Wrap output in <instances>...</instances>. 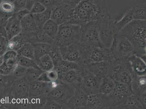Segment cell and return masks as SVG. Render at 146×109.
I'll use <instances>...</instances> for the list:
<instances>
[{"mask_svg": "<svg viewBox=\"0 0 146 109\" xmlns=\"http://www.w3.org/2000/svg\"><path fill=\"white\" fill-rule=\"evenodd\" d=\"M6 1H11V2H14L15 0H6Z\"/></svg>", "mask_w": 146, "mask_h": 109, "instance_id": "obj_52", "label": "cell"}, {"mask_svg": "<svg viewBox=\"0 0 146 109\" xmlns=\"http://www.w3.org/2000/svg\"><path fill=\"white\" fill-rule=\"evenodd\" d=\"M75 89V87L72 85L61 82L58 83L50 92L47 98L63 106L68 103L74 95Z\"/></svg>", "mask_w": 146, "mask_h": 109, "instance_id": "obj_9", "label": "cell"}, {"mask_svg": "<svg viewBox=\"0 0 146 109\" xmlns=\"http://www.w3.org/2000/svg\"><path fill=\"white\" fill-rule=\"evenodd\" d=\"M14 68L10 67L4 62L0 66V74L3 75H12L14 70Z\"/></svg>", "mask_w": 146, "mask_h": 109, "instance_id": "obj_44", "label": "cell"}, {"mask_svg": "<svg viewBox=\"0 0 146 109\" xmlns=\"http://www.w3.org/2000/svg\"><path fill=\"white\" fill-rule=\"evenodd\" d=\"M27 68L18 64L13 71V75L15 79L24 77L26 75Z\"/></svg>", "mask_w": 146, "mask_h": 109, "instance_id": "obj_41", "label": "cell"}, {"mask_svg": "<svg viewBox=\"0 0 146 109\" xmlns=\"http://www.w3.org/2000/svg\"><path fill=\"white\" fill-rule=\"evenodd\" d=\"M100 22L91 21L82 26V31L80 43L88 47H104L100 37Z\"/></svg>", "mask_w": 146, "mask_h": 109, "instance_id": "obj_5", "label": "cell"}, {"mask_svg": "<svg viewBox=\"0 0 146 109\" xmlns=\"http://www.w3.org/2000/svg\"><path fill=\"white\" fill-rule=\"evenodd\" d=\"M116 59H127L135 54L133 46L127 39L116 33L110 47Z\"/></svg>", "mask_w": 146, "mask_h": 109, "instance_id": "obj_6", "label": "cell"}, {"mask_svg": "<svg viewBox=\"0 0 146 109\" xmlns=\"http://www.w3.org/2000/svg\"><path fill=\"white\" fill-rule=\"evenodd\" d=\"M62 82L59 80L56 82H45L38 80L30 84L29 97L47 96L50 92L58 83Z\"/></svg>", "mask_w": 146, "mask_h": 109, "instance_id": "obj_16", "label": "cell"}, {"mask_svg": "<svg viewBox=\"0 0 146 109\" xmlns=\"http://www.w3.org/2000/svg\"><path fill=\"white\" fill-rule=\"evenodd\" d=\"M81 45L84 65L103 61L112 62L116 60L110 48L88 47L81 43Z\"/></svg>", "mask_w": 146, "mask_h": 109, "instance_id": "obj_4", "label": "cell"}, {"mask_svg": "<svg viewBox=\"0 0 146 109\" xmlns=\"http://www.w3.org/2000/svg\"><path fill=\"white\" fill-rule=\"evenodd\" d=\"M58 73L55 68L44 72L37 79V80L45 82H56L59 80Z\"/></svg>", "mask_w": 146, "mask_h": 109, "instance_id": "obj_37", "label": "cell"}, {"mask_svg": "<svg viewBox=\"0 0 146 109\" xmlns=\"http://www.w3.org/2000/svg\"><path fill=\"white\" fill-rule=\"evenodd\" d=\"M48 54L52 60L54 67H56L58 63L63 60L59 47L54 42L51 45V49Z\"/></svg>", "mask_w": 146, "mask_h": 109, "instance_id": "obj_36", "label": "cell"}, {"mask_svg": "<svg viewBox=\"0 0 146 109\" xmlns=\"http://www.w3.org/2000/svg\"><path fill=\"white\" fill-rule=\"evenodd\" d=\"M8 41L7 39L5 37H0V56H3L7 51Z\"/></svg>", "mask_w": 146, "mask_h": 109, "instance_id": "obj_45", "label": "cell"}, {"mask_svg": "<svg viewBox=\"0 0 146 109\" xmlns=\"http://www.w3.org/2000/svg\"><path fill=\"white\" fill-rule=\"evenodd\" d=\"M82 26L64 23L59 25L54 43L59 47L73 43H79L81 39Z\"/></svg>", "mask_w": 146, "mask_h": 109, "instance_id": "obj_3", "label": "cell"}, {"mask_svg": "<svg viewBox=\"0 0 146 109\" xmlns=\"http://www.w3.org/2000/svg\"><path fill=\"white\" fill-rule=\"evenodd\" d=\"M110 16L105 0H82L74 5L66 23L83 26L91 21H99Z\"/></svg>", "mask_w": 146, "mask_h": 109, "instance_id": "obj_1", "label": "cell"}, {"mask_svg": "<svg viewBox=\"0 0 146 109\" xmlns=\"http://www.w3.org/2000/svg\"><path fill=\"white\" fill-rule=\"evenodd\" d=\"M74 6L68 3L55 7L52 10L51 19L59 26L67 23L72 14Z\"/></svg>", "mask_w": 146, "mask_h": 109, "instance_id": "obj_14", "label": "cell"}, {"mask_svg": "<svg viewBox=\"0 0 146 109\" xmlns=\"http://www.w3.org/2000/svg\"><path fill=\"white\" fill-rule=\"evenodd\" d=\"M85 65L81 66L79 68L70 70L65 74L62 82L76 87L81 85Z\"/></svg>", "mask_w": 146, "mask_h": 109, "instance_id": "obj_20", "label": "cell"}, {"mask_svg": "<svg viewBox=\"0 0 146 109\" xmlns=\"http://www.w3.org/2000/svg\"><path fill=\"white\" fill-rule=\"evenodd\" d=\"M17 52L18 54L22 56L35 59L34 46L32 44L30 43L26 42L25 43Z\"/></svg>", "mask_w": 146, "mask_h": 109, "instance_id": "obj_35", "label": "cell"}, {"mask_svg": "<svg viewBox=\"0 0 146 109\" xmlns=\"http://www.w3.org/2000/svg\"><path fill=\"white\" fill-rule=\"evenodd\" d=\"M63 105L59 104L54 100L47 99L46 103L43 107L44 109H63Z\"/></svg>", "mask_w": 146, "mask_h": 109, "instance_id": "obj_43", "label": "cell"}, {"mask_svg": "<svg viewBox=\"0 0 146 109\" xmlns=\"http://www.w3.org/2000/svg\"><path fill=\"white\" fill-rule=\"evenodd\" d=\"M117 33L131 43L135 54L146 62V20L132 21Z\"/></svg>", "mask_w": 146, "mask_h": 109, "instance_id": "obj_2", "label": "cell"}, {"mask_svg": "<svg viewBox=\"0 0 146 109\" xmlns=\"http://www.w3.org/2000/svg\"><path fill=\"white\" fill-rule=\"evenodd\" d=\"M22 33H30L40 30L35 20L33 15H28L21 21Z\"/></svg>", "mask_w": 146, "mask_h": 109, "instance_id": "obj_25", "label": "cell"}, {"mask_svg": "<svg viewBox=\"0 0 146 109\" xmlns=\"http://www.w3.org/2000/svg\"><path fill=\"white\" fill-rule=\"evenodd\" d=\"M110 109L109 100L107 95L100 93L89 95L85 109Z\"/></svg>", "mask_w": 146, "mask_h": 109, "instance_id": "obj_19", "label": "cell"}, {"mask_svg": "<svg viewBox=\"0 0 146 109\" xmlns=\"http://www.w3.org/2000/svg\"><path fill=\"white\" fill-rule=\"evenodd\" d=\"M33 45L34 49L35 60L48 54L51 46V45L46 43H36Z\"/></svg>", "mask_w": 146, "mask_h": 109, "instance_id": "obj_31", "label": "cell"}, {"mask_svg": "<svg viewBox=\"0 0 146 109\" xmlns=\"http://www.w3.org/2000/svg\"><path fill=\"white\" fill-rule=\"evenodd\" d=\"M82 0H69V3L73 5H75Z\"/></svg>", "mask_w": 146, "mask_h": 109, "instance_id": "obj_50", "label": "cell"}, {"mask_svg": "<svg viewBox=\"0 0 146 109\" xmlns=\"http://www.w3.org/2000/svg\"><path fill=\"white\" fill-rule=\"evenodd\" d=\"M22 33L26 42L32 44L36 43H46L51 45L54 42V40L45 34L42 30L30 33Z\"/></svg>", "mask_w": 146, "mask_h": 109, "instance_id": "obj_21", "label": "cell"}, {"mask_svg": "<svg viewBox=\"0 0 146 109\" xmlns=\"http://www.w3.org/2000/svg\"><path fill=\"white\" fill-rule=\"evenodd\" d=\"M0 10L5 14L12 15L15 12L14 3L6 0H2L0 3Z\"/></svg>", "mask_w": 146, "mask_h": 109, "instance_id": "obj_40", "label": "cell"}, {"mask_svg": "<svg viewBox=\"0 0 146 109\" xmlns=\"http://www.w3.org/2000/svg\"><path fill=\"white\" fill-rule=\"evenodd\" d=\"M44 71L40 69L30 68H28L26 75L24 76L29 83H30L34 81L37 80L39 77Z\"/></svg>", "mask_w": 146, "mask_h": 109, "instance_id": "obj_39", "label": "cell"}, {"mask_svg": "<svg viewBox=\"0 0 146 109\" xmlns=\"http://www.w3.org/2000/svg\"><path fill=\"white\" fill-rule=\"evenodd\" d=\"M27 0H15L14 3L15 7V12L26 8Z\"/></svg>", "mask_w": 146, "mask_h": 109, "instance_id": "obj_46", "label": "cell"}, {"mask_svg": "<svg viewBox=\"0 0 146 109\" xmlns=\"http://www.w3.org/2000/svg\"><path fill=\"white\" fill-rule=\"evenodd\" d=\"M115 22L111 16L100 22V37L104 47L107 48L111 47L114 35L117 33Z\"/></svg>", "mask_w": 146, "mask_h": 109, "instance_id": "obj_11", "label": "cell"}, {"mask_svg": "<svg viewBox=\"0 0 146 109\" xmlns=\"http://www.w3.org/2000/svg\"><path fill=\"white\" fill-rule=\"evenodd\" d=\"M4 62V60L3 56H0V66H1L3 63Z\"/></svg>", "mask_w": 146, "mask_h": 109, "instance_id": "obj_51", "label": "cell"}, {"mask_svg": "<svg viewBox=\"0 0 146 109\" xmlns=\"http://www.w3.org/2000/svg\"><path fill=\"white\" fill-rule=\"evenodd\" d=\"M26 42L23 34L21 33L8 41L7 50H14L17 51L22 45Z\"/></svg>", "mask_w": 146, "mask_h": 109, "instance_id": "obj_30", "label": "cell"}, {"mask_svg": "<svg viewBox=\"0 0 146 109\" xmlns=\"http://www.w3.org/2000/svg\"><path fill=\"white\" fill-rule=\"evenodd\" d=\"M47 100V96L28 97L27 109H43Z\"/></svg>", "mask_w": 146, "mask_h": 109, "instance_id": "obj_29", "label": "cell"}, {"mask_svg": "<svg viewBox=\"0 0 146 109\" xmlns=\"http://www.w3.org/2000/svg\"><path fill=\"white\" fill-rule=\"evenodd\" d=\"M146 108L137 97L133 94L127 98L123 109H145Z\"/></svg>", "mask_w": 146, "mask_h": 109, "instance_id": "obj_34", "label": "cell"}, {"mask_svg": "<svg viewBox=\"0 0 146 109\" xmlns=\"http://www.w3.org/2000/svg\"><path fill=\"white\" fill-rule=\"evenodd\" d=\"M134 75L137 76L146 75V62L140 57L134 54L128 59Z\"/></svg>", "mask_w": 146, "mask_h": 109, "instance_id": "obj_23", "label": "cell"}, {"mask_svg": "<svg viewBox=\"0 0 146 109\" xmlns=\"http://www.w3.org/2000/svg\"><path fill=\"white\" fill-rule=\"evenodd\" d=\"M80 67L77 64L62 60L54 68L58 73V79L62 81L65 74L68 71L73 69L79 68Z\"/></svg>", "mask_w": 146, "mask_h": 109, "instance_id": "obj_26", "label": "cell"}, {"mask_svg": "<svg viewBox=\"0 0 146 109\" xmlns=\"http://www.w3.org/2000/svg\"><path fill=\"white\" fill-rule=\"evenodd\" d=\"M102 80L89 71L85 65L81 86L89 95L99 93Z\"/></svg>", "mask_w": 146, "mask_h": 109, "instance_id": "obj_15", "label": "cell"}, {"mask_svg": "<svg viewBox=\"0 0 146 109\" xmlns=\"http://www.w3.org/2000/svg\"><path fill=\"white\" fill-rule=\"evenodd\" d=\"M116 82L111 77H107L102 79L100 87L99 93L104 95H108L115 88Z\"/></svg>", "mask_w": 146, "mask_h": 109, "instance_id": "obj_27", "label": "cell"}, {"mask_svg": "<svg viewBox=\"0 0 146 109\" xmlns=\"http://www.w3.org/2000/svg\"><path fill=\"white\" fill-rule=\"evenodd\" d=\"M5 29L8 40L22 33L21 21L18 19L14 14L8 20Z\"/></svg>", "mask_w": 146, "mask_h": 109, "instance_id": "obj_22", "label": "cell"}, {"mask_svg": "<svg viewBox=\"0 0 146 109\" xmlns=\"http://www.w3.org/2000/svg\"><path fill=\"white\" fill-rule=\"evenodd\" d=\"M39 68L44 72L50 71L54 68L52 60L48 54L35 60Z\"/></svg>", "mask_w": 146, "mask_h": 109, "instance_id": "obj_33", "label": "cell"}, {"mask_svg": "<svg viewBox=\"0 0 146 109\" xmlns=\"http://www.w3.org/2000/svg\"><path fill=\"white\" fill-rule=\"evenodd\" d=\"M43 1V0H38V1Z\"/></svg>", "mask_w": 146, "mask_h": 109, "instance_id": "obj_53", "label": "cell"}, {"mask_svg": "<svg viewBox=\"0 0 146 109\" xmlns=\"http://www.w3.org/2000/svg\"><path fill=\"white\" fill-rule=\"evenodd\" d=\"M134 20H146L145 4H141L130 9L125 13L121 19L115 21L117 32Z\"/></svg>", "mask_w": 146, "mask_h": 109, "instance_id": "obj_10", "label": "cell"}, {"mask_svg": "<svg viewBox=\"0 0 146 109\" xmlns=\"http://www.w3.org/2000/svg\"><path fill=\"white\" fill-rule=\"evenodd\" d=\"M86 66L89 71L101 79L112 77V62L103 61L90 63Z\"/></svg>", "mask_w": 146, "mask_h": 109, "instance_id": "obj_18", "label": "cell"}, {"mask_svg": "<svg viewBox=\"0 0 146 109\" xmlns=\"http://www.w3.org/2000/svg\"><path fill=\"white\" fill-rule=\"evenodd\" d=\"M30 83L25 77L14 79L10 89L11 96L16 99H24L29 97Z\"/></svg>", "mask_w": 146, "mask_h": 109, "instance_id": "obj_17", "label": "cell"}, {"mask_svg": "<svg viewBox=\"0 0 146 109\" xmlns=\"http://www.w3.org/2000/svg\"><path fill=\"white\" fill-rule=\"evenodd\" d=\"M30 13V11L26 8H25L14 13V14L18 19L21 21L23 19Z\"/></svg>", "mask_w": 146, "mask_h": 109, "instance_id": "obj_47", "label": "cell"}, {"mask_svg": "<svg viewBox=\"0 0 146 109\" xmlns=\"http://www.w3.org/2000/svg\"><path fill=\"white\" fill-rule=\"evenodd\" d=\"M18 54L17 52L15 51L7 50L3 54L4 60H6L7 59L17 58Z\"/></svg>", "mask_w": 146, "mask_h": 109, "instance_id": "obj_48", "label": "cell"}, {"mask_svg": "<svg viewBox=\"0 0 146 109\" xmlns=\"http://www.w3.org/2000/svg\"><path fill=\"white\" fill-rule=\"evenodd\" d=\"M133 94L129 85L116 82L113 91L107 95L109 100L110 109H123L127 98Z\"/></svg>", "mask_w": 146, "mask_h": 109, "instance_id": "obj_8", "label": "cell"}, {"mask_svg": "<svg viewBox=\"0 0 146 109\" xmlns=\"http://www.w3.org/2000/svg\"><path fill=\"white\" fill-rule=\"evenodd\" d=\"M37 1H38V0H27L26 8L30 11L33 5Z\"/></svg>", "mask_w": 146, "mask_h": 109, "instance_id": "obj_49", "label": "cell"}, {"mask_svg": "<svg viewBox=\"0 0 146 109\" xmlns=\"http://www.w3.org/2000/svg\"><path fill=\"white\" fill-rule=\"evenodd\" d=\"M74 95L66 104L63 109H85L88 100L89 95L81 85L75 88Z\"/></svg>", "mask_w": 146, "mask_h": 109, "instance_id": "obj_13", "label": "cell"}, {"mask_svg": "<svg viewBox=\"0 0 146 109\" xmlns=\"http://www.w3.org/2000/svg\"><path fill=\"white\" fill-rule=\"evenodd\" d=\"M46 8L40 1L36 2L33 5L30 11L31 14H36L43 12L46 10Z\"/></svg>", "mask_w": 146, "mask_h": 109, "instance_id": "obj_42", "label": "cell"}, {"mask_svg": "<svg viewBox=\"0 0 146 109\" xmlns=\"http://www.w3.org/2000/svg\"><path fill=\"white\" fill-rule=\"evenodd\" d=\"M131 87L133 93L136 96L146 93V75H134Z\"/></svg>", "mask_w": 146, "mask_h": 109, "instance_id": "obj_24", "label": "cell"}, {"mask_svg": "<svg viewBox=\"0 0 146 109\" xmlns=\"http://www.w3.org/2000/svg\"><path fill=\"white\" fill-rule=\"evenodd\" d=\"M112 62V78L117 82L131 86L134 74L128 59H116Z\"/></svg>", "mask_w": 146, "mask_h": 109, "instance_id": "obj_7", "label": "cell"}, {"mask_svg": "<svg viewBox=\"0 0 146 109\" xmlns=\"http://www.w3.org/2000/svg\"><path fill=\"white\" fill-rule=\"evenodd\" d=\"M18 64L23 66L26 68H33L40 69L37 64L35 60L30 59L18 54L17 57Z\"/></svg>", "mask_w": 146, "mask_h": 109, "instance_id": "obj_38", "label": "cell"}, {"mask_svg": "<svg viewBox=\"0 0 146 109\" xmlns=\"http://www.w3.org/2000/svg\"><path fill=\"white\" fill-rule=\"evenodd\" d=\"M52 10V9H51L46 8V10L43 12L38 14H33L40 30H42L45 23L51 19Z\"/></svg>", "mask_w": 146, "mask_h": 109, "instance_id": "obj_32", "label": "cell"}, {"mask_svg": "<svg viewBox=\"0 0 146 109\" xmlns=\"http://www.w3.org/2000/svg\"><path fill=\"white\" fill-rule=\"evenodd\" d=\"M59 25L52 19H49L45 23L42 30L45 34L54 40L58 34Z\"/></svg>", "mask_w": 146, "mask_h": 109, "instance_id": "obj_28", "label": "cell"}, {"mask_svg": "<svg viewBox=\"0 0 146 109\" xmlns=\"http://www.w3.org/2000/svg\"><path fill=\"white\" fill-rule=\"evenodd\" d=\"M59 48L63 60L73 62L80 66L84 65L80 43L70 44Z\"/></svg>", "mask_w": 146, "mask_h": 109, "instance_id": "obj_12", "label": "cell"}]
</instances>
